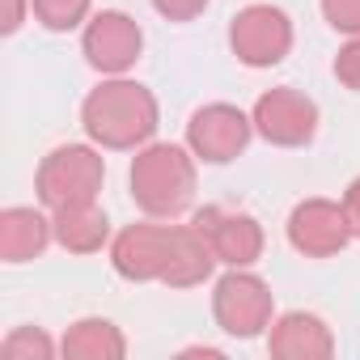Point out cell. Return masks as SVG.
<instances>
[{"mask_svg": "<svg viewBox=\"0 0 360 360\" xmlns=\"http://www.w3.org/2000/svg\"><path fill=\"white\" fill-rule=\"evenodd\" d=\"M85 131L102 148H136L157 131V102L136 81H106L85 98Z\"/></svg>", "mask_w": 360, "mask_h": 360, "instance_id": "cell-1", "label": "cell"}, {"mask_svg": "<svg viewBox=\"0 0 360 360\" xmlns=\"http://www.w3.org/2000/svg\"><path fill=\"white\" fill-rule=\"evenodd\" d=\"M131 195L148 217H183L195 200V165L178 144H153L131 161Z\"/></svg>", "mask_w": 360, "mask_h": 360, "instance_id": "cell-2", "label": "cell"}, {"mask_svg": "<svg viewBox=\"0 0 360 360\" xmlns=\"http://www.w3.org/2000/svg\"><path fill=\"white\" fill-rule=\"evenodd\" d=\"M102 157L85 144H64L56 148L43 165H39V200L60 212V208H77V204H94L98 187H102Z\"/></svg>", "mask_w": 360, "mask_h": 360, "instance_id": "cell-3", "label": "cell"}, {"mask_svg": "<svg viewBox=\"0 0 360 360\" xmlns=\"http://www.w3.org/2000/svg\"><path fill=\"white\" fill-rule=\"evenodd\" d=\"M229 39H233V51H238L242 64H250V68H271V64H280V60L288 56V47H292V26H288V18H284L280 9H271V5H250V9H242V13L233 18Z\"/></svg>", "mask_w": 360, "mask_h": 360, "instance_id": "cell-4", "label": "cell"}, {"mask_svg": "<svg viewBox=\"0 0 360 360\" xmlns=\"http://www.w3.org/2000/svg\"><path fill=\"white\" fill-rule=\"evenodd\" d=\"M212 309H217L221 330H229V335H238V339H255V335L271 322V292H267V284H263L259 276L229 271V276L217 284Z\"/></svg>", "mask_w": 360, "mask_h": 360, "instance_id": "cell-5", "label": "cell"}, {"mask_svg": "<svg viewBox=\"0 0 360 360\" xmlns=\"http://www.w3.org/2000/svg\"><path fill=\"white\" fill-rule=\"evenodd\" d=\"M255 127H259L271 144L297 148V144H309V140H314V131H318V106H314L305 94L280 85V89H271V94L259 98V106H255Z\"/></svg>", "mask_w": 360, "mask_h": 360, "instance_id": "cell-6", "label": "cell"}, {"mask_svg": "<svg viewBox=\"0 0 360 360\" xmlns=\"http://www.w3.org/2000/svg\"><path fill=\"white\" fill-rule=\"evenodd\" d=\"M174 250V225H131L115 238L110 263L123 280H165Z\"/></svg>", "mask_w": 360, "mask_h": 360, "instance_id": "cell-7", "label": "cell"}, {"mask_svg": "<svg viewBox=\"0 0 360 360\" xmlns=\"http://www.w3.org/2000/svg\"><path fill=\"white\" fill-rule=\"evenodd\" d=\"M250 123H255V119H246L238 106L212 102V106H204V110L191 115L187 140H191L195 157L221 165V161H233V157L246 148V140H250Z\"/></svg>", "mask_w": 360, "mask_h": 360, "instance_id": "cell-8", "label": "cell"}, {"mask_svg": "<svg viewBox=\"0 0 360 360\" xmlns=\"http://www.w3.org/2000/svg\"><path fill=\"white\" fill-rule=\"evenodd\" d=\"M352 238L347 229V217H343V204H330V200H305L292 208L288 217V242L309 255V259H326L335 250H343Z\"/></svg>", "mask_w": 360, "mask_h": 360, "instance_id": "cell-9", "label": "cell"}, {"mask_svg": "<svg viewBox=\"0 0 360 360\" xmlns=\"http://www.w3.org/2000/svg\"><path fill=\"white\" fill-rule=\"evenodd\" d=\"M140 26L127 13H98L85 30V56L98 72H127L140 56Z\"/></svg>", "mask_w": 360, "mask_h": 360, "instance_id": "cell-10", "label": "cell"}, {"mask_svg": "<svg viewBox=\"0 0 360 360\" xmlns=\"http://www.w3.org/2000/svg\"><path fill=\"white\" fill-rule=\"evenodd\" d=\"M195 225L208 233V242H212L217 259H221V263H229V267H250V263L263 255V229H259V221H255V217H246V212L204 208V212L195 217Z\"/></svg>", "mask_w": 360, "mask_h": 360, "instance_id": "cell-11", "label": "cell"}, {"mask_svg": "<svg viewBox=\"0 0 360 360\" xmlns=\"http://www.w3.org/2000/svg\"><path fill=\"white\" fill-rule=\"evenodd\" d=\"M212 263H217V250L200 225H174V250H169L165 284H174V288L204 284L212 276Z\"/></svg>", "mask_w": 360, "mask_h": 360, "instance_id": "cell-12", "label": "cell"}, {"mask_svg": "<svg viewBox=\"0 0 360 360\" xmlns=\"http://www.w3.org/2000/svg\"><path fill=\"white\" fill-rule=\"evenodd\" d=\"M271 356L284 360H314V356H330V330L322 318L314 314H284L271 330Z\"/></svg>", "mask_w": 360, "mask_h": 360, "instance_id": "cell-13", "label": "cell"}, {"mask_svg": "<svg viewBox=\"0 0 360 360\" xmlns=\"http://www.w3.org/2000/svg\"><path fill=\"white\" fill-rule=\"evenodd\" d=\"M51 242V221H43L34 208H9L0 217V255L5 263H26L43 255Z\"/></svg>", "mask_w": 360, "mask_h": 360, "instance_id": "cell-14", "label": "cell"}, {"mask_svg": "<svg viewBox=\"0 0 360 360\" xmlns=\"http://www.w3.org/2000/svg\"><path fill=\"white\" fill-rule=\"evenodd\" d=\"M106 233H110V225H106V217H102L94 204H77V208H60V212H56V238H60L72 255H94V250H102Z\"/></svg>", "mask_w": 360, "mask_h": 360, "instance_id": "cell-15", "label": "cell"}, {"mask_svg": "<svg viewBox=\"0 0 360 360\" xmlns=\"http://www.w3.org/2000/svg\"><path fill=\"white\" fill-rule=\"evenodd\" d=\"M64 356L77 360H119L123 356V335L102 322V318H85L64 335Z\"/></svg>", "mask_w": 360, "mask_h": 360, "instance_id": "cell-16", "label": "cell"}, {"mask_svg": "<svg viewBox=\"0 0 360 360\" xmlns=\"http://www.w3.org/2000/svg\"><path fill=\"white\" fill-rule=\"evenodd\" d=\"M30 9L47 30H72L85 22L89 0H30Z\"/></svg>", "mask_w": 360, "mask_h": 360, "instance_id": "cell-17", "label": "cell"}, {"mask_svg": "<svg viewBox=\"0 0 360 360\" xmlns=\"http://www.w3.org/2000/svg\"><path fill=\"white\" fill-rule=\"evenodd\" d=\"M5 356H39V360H47L51 356V339L43 335V330H34V326H22V330H13L9 339H5Z\"/></svg>", "mask_w": 360, "mask_h": 360, "instance_id": "cell-18", "label": "cell"}, {"mask_svg": "<svg viewBox=\"0 0 360 360\" xmlns=\"http://www.w3.org/2000/svg\"><path fill=\"white\" fill-rule=\"evenodd\" d=\"M322 13L335 30L360 34V0H322Z\"/></svg>", "mask_w": 360, "mask_h": 360, "instance_id": "cell-19", "label": "cell"}, {"mask_svg": "<svg viewBox=\"0 0 360 360\" xmlns=\"http://www.w3.org/2000/svg\"><path fill=\"white\" fill-rule=\"evenodd\" d=\"M335 77H339L347 89H360V34L339 51V60H335Z\"/></svg>", "mask_w": 360, "mask_h": 360, "instance_id": "cell-20", "label": "cell"}, {"mask_svg": "<svg viewBox=\"0 0 360 360\" xmlns=\"http://www.w3.org/2000/svg\"><path fill=\"white\" fill-rule=\"evenodd\" d=\"M153 5H157V13L169 18V22H191V18L204 13L208 0H153Z\"/></svg>", "mask_w": 360, "mask_h": 360, "instance_id": "cell-21", "label": "cell"}, {"mask_svg": "<svg viewBox=\"0 0 360 360\" xmlns=\"http://www.w3.org/2000/svg\"><path fill=\"white\" fill-rule=\"evenodd\" d=\"M343 217H347V229H352V238H360V178L347 187V195H343Z\"/></svg>", "mask_w": 360, "mask_h": 360, "instance_id": "cell-22", "label": "cell"}, {"mask_svg": "<svg viewBox=\"0 0 360 360\" xmlns=\"http://www.w3.org/2000/svg\"><path fill=\"white\" fill-rule=\"evenodd\" d=\"M22 9H26L22 0H9V13H5V34H13V30L22 26Z\"/></svg>", "mask_w": 360, "mask_h": 360, "instance_id": "cell-23", "label": "cell"}]
</instances>
